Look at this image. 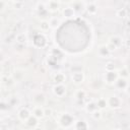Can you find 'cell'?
Wrapping results in <instances>:
<instances>
[{"label": "cell", "instance_id": "cell-1", "mask_svg": "<svg viewBox=\"0 0 130 130\" xmlns=\"http://www.w3.org/2000/svg\"><path fill=\"white\" fill-rule=\"evenodd\" d=\"M54 93L58 96H63L64 93L66 92V88L64 87V85L62 83H57V85L54 86V89H53Z\"/></svg>", "mask_w": 130, "mask_h": 130}, {"label": "cell", "instance_id": "cell-2", "mask_svg": "<svg viewBox=\"0 0 130 130\" xmlns=\"http://www.w3.org/2000/svg\"><path fill=\"white\" fill-rule=\"evenodd\" d=\"M72 80H73V82L74 83H80V82H82L83 81V73L81 72V71H78V72H73V74H72Z\"/></svg>", "mask_w": 130, "mask_h": 130}, {"label": "cell", "instance_id": "cell-3", "mask_svg": "<svg viewBox=\"0 0 130 130\" xmlns=\"http://www.w3.org/2000/svg\"><path fill=\"white\" fill-rule=\"evenodd\" d=\"M35 44L38 46V47H43L46 45V39L42 36V35H38L36 36L35 38Z\"/></svg>", "mask_w": 130, "mask_h": 130}, {"label": "cell", "instance_id": "cell-4", "mask_svg": "<svg viewBox=\"0 0 130 130\" xmlns=\"http://www.w3.org/2000/svg\"><path fill=\"white\" fill-rule=\"evenodd\" d=\"M110 53H111V51H110L106 46H103V47H101V48L99 49V55H100L101 57H103V58L109 57Z\"/></svg>", "mask_w": 130, "mask_h": 130}, {"label": "cell", "instance_id": "cell-5", "mask_svg": "<svg viewBox=\"0 0 130 130\" xmlns=\"http://www.w3.org/2000/svg\"><path fill=\"white\" fill-rule=\"evenodd\" d=\"M116 79H117V75L114 72V70L113 71H108V73L106 74V80L109 83H111V82H114Z\"/></svg>", "mask_w": 130, "mask_h": 130}, {"label": "cell", "instance_id": "cell-6", "mask_svg": "<svg viewBox=\"0 0 130 130\" xmlns=\"http://www.w3.org/2000/svg\"><path fill=\"white\" fill-rule=\"evenodd\" d=\"M18 116H19L20 119H22V120H26V119L29 118V112H28L27 109H24V108H23V109H21V110L19 111Z\"/></svg>", "mask_w": 130, "mask_h": 130}, {"label": "cell", "instance_id": "cell-7", "mask_svg": "<svg viewBox=\"0 0 130 130\" xmlns=\"http://www.w3.org/2000/svg\"><path fill=\"white\" fill-rule=\"evenodd\" d=\"M63 15H64L65 17H67V18L73 17V16H74V10H73V8H71V7L65 8V9L63 10Z\"/></svg>", "mask_w": 130, "mask_h": 130}, {"label": "cell", "instance_id": "cell-8", "mask_svg": "<svg viewBox=\"0 0 130 130\" xmlns=\"http://www.w3.org/2000/svg\"><path fill=\"white\" fill-rule=\"evenodd\" d=\"M26 41H27L26 36H25L23 32H20V34H18V35L16 36V42H17V43H19V44H24V43H26Z\"/></svg>", "mask_w": 130, "mask_h": 130}, {"label": "cell", "instance_id": "cell-9", "mask_svg": "<svg viewBox=\"0 0 130 130\" xmlns=\"http://www.w3.org/2000/svg\"><path fill=\"white\" fill-rule=\"evenodd\" d=\"M111 44H113L114 46L116 47H119L121 44H122V41H121V38L118 37V36H114L113 38H111Z\"/></svg>", "mask_w": 130, "mask_h": 130}, {"label": "cell", "instance_id": "cell-10", "mask_svg": "<svg viewBox=\"0 0 130 130\" xmlns=\"http://www.w3.org/2000/svg\"><path fill=\"white\" fill-rule=\"evenodd\" d=\"M110 104H111V106L112 107H119V105H120V100L117 98V96H112L111 99H110Z\"/></svg>", "mask_w": 130, "mask_h": 130}, {"label": "cell", "instance_id": "cell-11", "mask_svg": "<svg viewBox=\"0 0 130 130\" xmlns=\"http://www.w3.org/2000/svg\"><path fill=\"white\" fill-rule=\"evenodd\" d=\"M59 7V4L57 3V1H54V0H50L49 2V8L52 10V11H56Z\"/></svg>", "mask_w": 130, "mask_h": 130}, {"label": "cell", "instance_id": "cell-12", "mask_svg": "<svg viewBox=\"0 0 130 130\" xmlns=\"http://www.w3.org/2000/svg\"><path fill=\"white\" fill-rule=\"evenodd\" d=\"M49 24H50V26H52V27H57V26L60 24V19H58L57 17H53V18L49 21Z\"/></svg>", "mask_w": 130, "mask_h": 130}, {"label": "cell", "instance_id": "cell-13", "mask_svg": "<svg viewBox=\"0 0 130 130\" xmlns=\"http://www.w3.org/2000/svg\"><path fill=\"white\" fill-rule=\"evenodd\" d=\"M64 79H65V76H64L62 73H57V74L55 75V77H54V80H55L57 83H62V82L64 81Z\"/></svg>", "mask_w": 130, "mask_h": 130}, {"label": "cell", "instance_id": "cell-14", "mask_svg": "<svg viewBox=\"0 0 130 130\" xmlns=\"http://www.w3.org/2000/svg\"><path fill=\"white\" fill-rule=\"evenodd\" d=\"M127 13H128V11H127L126 8H121V9H119L117 11V16L123 18V17H126L127 16Z\"/></svg>", "mask_w": 130, "mask_h": 130}, {"label": "cell", "instance_id": "cell-15", "mask_svg": "<svg viewBox=\"0 0 130 130\" xmlns=\"http://www.w3.org/2000/svg\"><path fill=\"white\" fill-rule=\"evenodd\" d=\"M34 114H35V117L37 118H41L44 116V110H42L41 108H36L34 110Z\"/></svg>", "mask_w": 130, "mask_h": 130}, {"label": "cell", "instance_id": "cell-16", "mask_svg": "<svg viewBox=\"0 0 130 130\" xmlns=\"http://www.w3.org/2000/svg\"><path fill=\"white\" fill-rule=\"evenodd\" d=\"M96 11H98V9H96V6L94 4H90L87 6V12L89 14H95Z\"/></svg>", "mask_w": 130, "mask_h": 130}, {"label": "cell", "instance_id": "cell-17", "mask_svg": "<svg viewBox=\"0 0 130 130\" xmlns=\"http://www.w3.org/2000/svg\"><path fill=\"white\" fill-rule=\"evenodd\" d=\"M86 109H87V111L92 112V111H94V110H96V109H98V105H96V104H94V103H90V104H88V105H87Z\"/></svg>", "mask_w": 130, "mask_h": 130}, {"label": "cell", "instance_id": "cell-18", "mask_svg": "<svg viewBox=\"0 0 130 130\" xmlns=\"http://www.w3.org/2000/svg\"><path fill=\"white\" fill-rule=\"evenodd\" d=\"M49 27H50V24H49L48 21H43V22L41 23V29H42V30H48Z\"/></svg>", "mask_w": 130, "mask_h": 130}, {"label": "cell", "instance_id": "cell-19", "mask_svg": "<svg viewBox=\"0 0 130 130\" xmlns=\"http://www.w3.org/2000/svg\"><path fill=\"white\" fill-rule=\"evenodd\" d=\"M105 68H106V70H107V71H113V70L115 69L114 63H112V62L107 63V64H106V66H105Z\"/></svg>", "mask_w": 130, "mask_h": 130}, {"label": "cell", "instance_id": "cell-20", "mask_svg": "<svg viewBox=\"0 0 130 130\" xmlns=\"http://www.w3.org/2000/svg\"><path fill=\"white\" fill-rule=\"evenodd\" d=\"M96 105H98L100 108H105V106H106V100H104V99H100V100L98 101Z\"/></svg>", "mask_w": 130, "mask_h": 130}, {"label": "cell", "instance_id": "cell-21", "mask_svg": "<svg viewBox=\"0 0 130 130\" xmlns=\"http://www.w3.org/2000/svg\"><path fill=\"white\" fill-rule=\"evenodd\" d=\"M91 116L96 120V119H100L101 118V112H99V111H96V110H94V111H92V114H91Z\"/></svg>", "mask_w": 130, "mask_h": 130}, {"label": "cell", "instance_id": "cell-22", "mask_svg": "<svg viewBox=\"0 0 130 130\" xmlns=\"http://www.w3.org/2000/svg\"><path fill=\"white\" fill-rule=\"evenodd\" d=\"M76 98H77V99H79V100L83 99V98H84V91H81V90H79V91L77 92V95H76Z\"/></svg>", "mask_w": 130, "mask_h": 130}, {"label": "cell", "instance_id": "cell-23", "mask_svg": "<svg viewBox=\"0 0 130 130\" xmlns=\"http://www.w3.org/2000/svg\"><path fill=\"white\" fill-rule=\"evenodd\" d=\"M52 113V110L51 109H47L46 111H44V115H47V116H50Z\"/></svg>", "mask_w": 130, "mask_h": 130}, {"label": "cell", "instance_id": "cell-24", "mask_svg": "<svg viewBox=\"0 0 130 130\" xmlns=\"http://www.w3.org/2000/svg\"><path fill=\"white\" fill-rule=\"evenodd\" d=\"M12 1H18V0H12Z\"/></svg>", "mask_w": 130, "mask_h": 130}, {"label": "cell", "instance_id": "cell-25", "mask_svg": "<svg viewBox=\"0 0 130 130\" xmlns=\"http://www.w3.org/2000/svg\"><path fill=\"white\" fill-rule=\"evenodd\" d=\"M90 1H95V0H90Z\"/></svg>", "mask_w": 130, "mask_h": 130}, {"label": "cell", "instance_id": "cell-26", "mask_svg": "<svg viewBox=\"0 0 130 130\" xmlns=\"http://www.w3.org/2000/svg\"><path fill=\"white\" fill-rule=\"evenodd\" d=\"M54 1H57V0H54Z\"/></svg>", "mask_w": 130, "mask_h": 130}]
</instances>
